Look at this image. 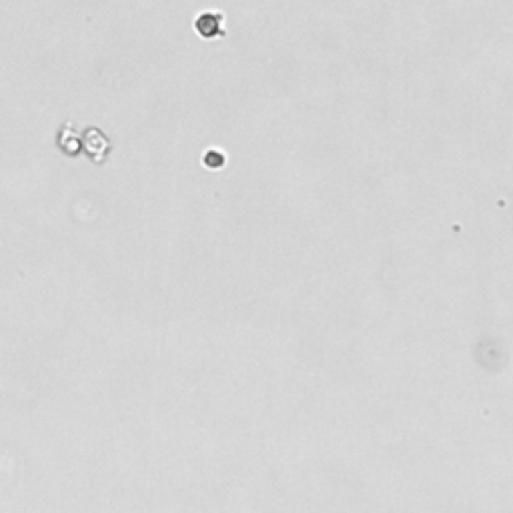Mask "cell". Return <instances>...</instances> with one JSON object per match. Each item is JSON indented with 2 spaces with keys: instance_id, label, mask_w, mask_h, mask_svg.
Segmentation results:
<instances>
[{
  "instance_id": "6da1fadb",
  "label": "cell",
  "mask_w": 513,
  "mask_h": 513,
  "mask_svg": "<svg viewBox=\"0 0 513 513\" xmlns=\"http://www.w3.org/2000/svg\"><path fill=\"white\" fill-rule=\"evenodd\" d=\"M195 28L202 38H215L225 35V15L220 12H202L195 20Z\"/></svg>"
},
{
  "instance_id": "7a4b0ae2",
  "label": "cell",
  "mask_w": 513,
  "mask_h": 513,
  "mask_svg": "<svg viewBox=\"0 0 513 513\" xmlns=\"http://www.w3.org/2000/svg\"><path fill=\"white\" fill-rule=\"evenodd\" d=\"M202 163H205V166H209V168H220V166H225V163H227V157H225V153L213 148V150L205 153V161Z\"/></svg>"
}]
</instances>
